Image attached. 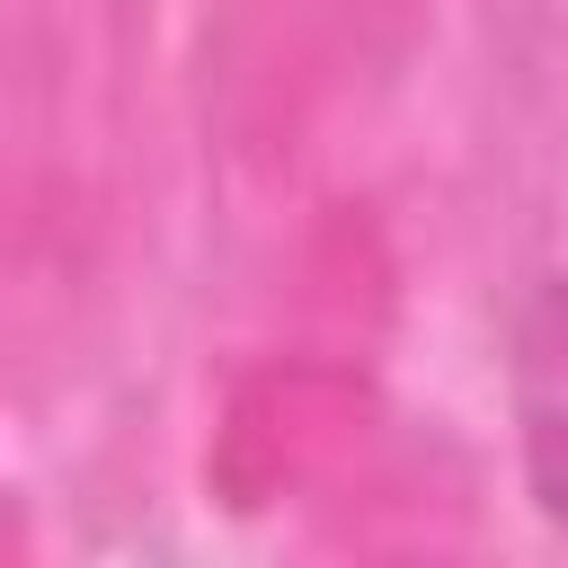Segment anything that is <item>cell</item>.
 Masks as SVG:
<instances>
[{"instance_id":"6da1fadb","label":"cell","mask_w":568,"mask_h":568,"mask_svg":"<svg viewBox=\"0 0 568 568\" xmlns=\"http://www.w3.org/2000/svg\"><path fill=\"white\" fill-rule=\"evenodd\" d=\"M515 426L532 497L568 515V284H541L515 328Z\"/></svg>"}]
</instances>
